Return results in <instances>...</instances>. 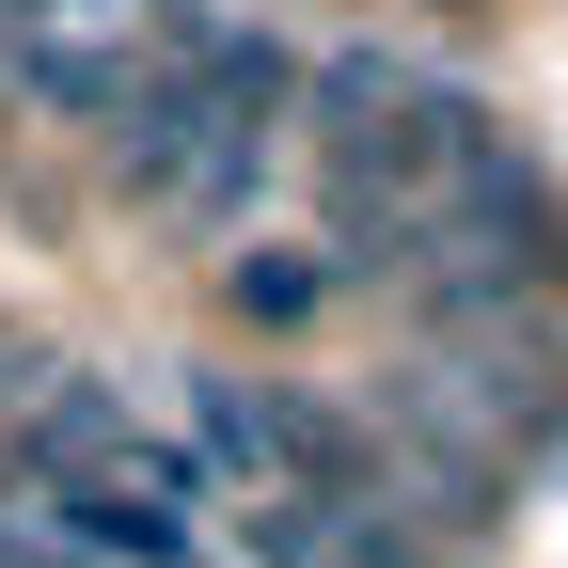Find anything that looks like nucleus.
Returning <instances> with one entry per match:
<instances>
[{"instance_id": "1", "label": "nucleus", "mask_w": 568, "mask_h": 568, "mask_svg": "<svg viewBox=\"0 0 568 568\" xmlns=\"http://www.w3.org/2000/svg\"><path fill=\"white\" fill-rule=\"evenodd\" d=\"M552 316H568V190L521 142H474L426 190V237L395 268V332L443 347V332H552Z\"/></svg>"}, {"instance_id": "2", "label": "nucleus", "mask_w": 568, "mask_h": 568, "mask_svg": "<svg viewBox=\"0 0 568 568\" xmlns=\"http://www.w3.org/2000/svg\"><path fill=\"white\" fill-rule=\"evenodd\" d=\"M95 159L159 237H253L268 174H284V111H237V95L174 80V63H142V95L95 126Z\"/></svg>"}, {"instance_id": "3", "label": "nucleus", "mask_w": 568, "mask_h": 568, "mask_svg": "<svg viewBox=\"0 0 568 568\" xmlns=\"http://www.w3.org/2000/svg\"><path fill=\"white\" fill-rule=\"evenodd\" d=\"M126 32H142V63H174V80H205V95H237V111H284V126H301L316 48L284 32V17H253V0H126Z\"/></svg>"}, {"instance_id": "4", "label": "nucleus", "mask_w": 568, "mask_h": 568, "mask_svg": "<svg viewBox=\"0 0 568 568\" xmlns=\"http://www.w3.org/2000/svg\"><path fill=\"white\" fill-rule=\"evenodd\" d=\"M347 301V268H332V237L301 253V237H253V253H222V316L237 332H316Z\"/></svg>"}, {"instance_id": "5", "label": "nucleus", "mask_w": 568, "mask_h": 568, "mask_svg": "<svg viewBox=\"0 0 568 568\" xmlns=\"http://www.w3.org/2000/svg\"><path fill=\"white\" fill-rule=\"evenodd\" d=\"M0 568H111V552H80V537L32 506V521H0Z\"/></svg>"}]
</instances>
